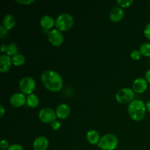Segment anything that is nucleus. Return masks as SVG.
Returning <instances> with one entry per match:
<instances>
[{
    "instance_id": "1",
    "label": "nucleus",
    "mask_w": 150,
    "mask_h": 150,
    "mask_svg": "<svg viewBox=\"0 0 150 150\" xmlns=\"http://www.w3.org/2000/svg\"><path fill=\"white\" fill-rule=\"evenodd\" d=\"M41 81L48 90L53 92L60 91L63 86L62 77L55 70H45L41 75Z\"/></svg>"
},
{
    "instance_id": "2",
    "label": "nucleus",
    "mask_w": 150,
    "mask_h": 150,
    "mask_svg": "<svg viewBox=\"0 0 150 150\" xmlns=\"http://www.w3.org/2000/svg\"><path fill=\"white\" fill-rule=\"evenodd\" d=\"M146 107L144 103L139 99H135L127 106V113L134 121H141L145 117Z\"/></svg>"
},
{
    "instance_id": "3",
    "label": "nucleus",
    "mask_w": 150,
    "mask_h": 150,
    "mask_svg": "<svg viewBox=\"0 0 150 150\" xmlns=\"http://www.w3.org/2000/svg\"><path fill=\"white\" fill-rule=\"evenodd\" d=\"M118 144V138L112 133H107L100 138L98 146L102 150H114Z\"/></svg>"
},
{
    "instance_id": "4",
    "label": "nucleus",
    "mask_w": 150,
    "mask_h": 150,
    "mask_svg": "<svg viewBox=\"0 0 150 150\" xmlns=\"http://www.w3.org/2000/svg\"><path fill=\"white\" fill-rule=\"evenodd\" d=\"M74 23L73 17L67 13H63L59 15L56 19V26L61 32H66L71 29Z\"/></svg>"
},
{
    "instance_id": "5",
    "label": "nucleus",
    "mask_w": 150,
    "mask_h": 150,
    "mask_svg": "<svg viewBox=\"0 0 150 150\" xmlns=\"http://www.w3.org/2000/svg\"><path fill=\"white\" fill-rule=\"evenodd\" d=\"M115 98L120 104L130 103L134 100L135 92L130 88H122L116 93Z\"/></svg>"
},
{
    "instance_id": "6",
    "label": "nucleus",
    "mask_w": 150,
    "mask_h": 150,
    "mask_svg": "<svg viewBox=\"0 0 150 150\" xmlns=\"http://www.w3.org/2000/svg\"><path fill=\"white\" fill-rule=\"evenodd\" d=\"M36 87V83L33 78L30 76H25L21 79L19 82V88L22 93L27 95L33 93Z\"/></svg>"
},
{
    "instance_id": "7",
    "label": "nucleus",
    "mask_w": 150,
    "mask_h": 150,
    "mask_svg": "<svg viewBox=\"0 0 150 150\" xmlns=\"http://www.w3.org/2000/svg\"><path fill=\"white\" fill-rule=\"evenodd\" d=\"M40 120L43 123H51L55 121L57 119V114L56 111H54L52 108L45 107V108H42L40 111L39 114H38Z\"/></svg>"
},
{
    "instance_id": "8",
    "label": "nucleus",
    "mask_w": 150,
    "mask_h": 150,
    "mask_svg": "<svg viewBox=\"0 0 150 150\" xmlns=\"http://www.w3.org/2000/svg\"><path fill=\"white\" fill-rule=\"evenodd\" d=\"M47 38L50 43L52 44L54 46H59L63 43V41H64V36L62 33L61 31L57 29L50 30L48 32Z\"/></svg>"
},
{
    "instance_id": "9",
    "label": "nucleus",
    "mask_w": 150,
    "mask_h": 150,
    "mask_svg": "<svg viewBox=\"0 0 150 150\" xmlns=\"http://www.w3.org/2000/svg\"><path fill=\"white\" fill-rule=\"evenodd\" d=\"M26 103V98L22 92H16L13 94L10 98V103L13 106L19 108Z\"/></svg>"
},
{
    "instance_id": "10",
    "label": "nucleus",
    "mask_w": 150,
    "mask_h": 150,
    "mask_svg": "<svg viewBox=\"0 0 150 150\" xmlns=\"http://www.w3.org/2000/svg\"><path fill=\"white\" fill-rule=\"evenodd\" d=\"M148 82L144 78H137L135 79L132 84V87H133V90L136 93H143L146 90L148 86Z\"/></svg>"
},
{
    "instance_id": "11",
    "label": "nucleus",
    "mask_w": 150,
    "mask_h": 150,
    "mask_svg": "<svg viewBox=\"0 0 150 150\" xmlns=\"http://www.w3.org/2000/svg\"><path fill=\"white\" fill-rule=\"evenodd\" d=\"M49 146V141L45 136H39L33 142L34 150H46Z\"/></svg>"
},
{
    "instance_id": "12",
    "label": "nucleus",
    "mask_w": 150,
    "mask_h": 150,
    "mask_svg": "<svg viewBox=\"0 0 150 150\" xmlns=\"http://www.w3.org/2000/svg\"><path fill=\"white\" fill-rule=\"evenodd\" d=\"M12 59L7 54H1L0 56V72L1 73L9 71L12 65Z\"/></svg>"
},
{
    "instance_id": "13",
    "label": "nucleus",
    "mask_w": 150,
    "mask_h": 150,
    "mask_svg": "<svg viewBox=\"0 0 150 150\" xmlns=\"http://www.w3.org/2000/svg\"><path fill=\"white\" fill-rule=\"evenodd\" d=\"M70 114V108L67 104L62 103L57 106L56 110V114H57V118L60 120H64Z\"/></svg>"
},
{
    "instance_id": "14",
    "label": "nucleus",
    "mask_w": 150,
    "mask_h": 150,
    "mask_svg": "<svg viewBox=\"0 0 150 150\" xmlns=\"http://www.w3.org/2000/svg\"><path fill=\"white\" fill-rule=\"evenodd\" d=\"M124 17V11L120 7H114L109 13V18L113 22L120 21Z\"/></svg>"
},
{
    "instance_id": "15",
    "label": "nucleus",
    "mask_w": 150,
    "mask_h": 150,
    "mask_svg": "<svg viewBox=\"0 0 150 150\" xmlns=\"http://www.w3.org/2000/svg\"><path fill=\"white\" fill-rule=\"evenodd\" d=\"M86 140L90 144L95 145L98 144L100 137V133L95 130H90L86 133Z\"/></svg>"
},
{
    "instance_id": "16",
    "label": "nucleus",
    "mask_w": 150,
    "mask_h": 150,
    "mask_svg": "<svg viewBox=\"0 0 150 150\" xmlns=\"http://www.w3.org/2000/svg\"><path fill=\"white\" fill-rule=\"evenodd\" d=\"M40 26L43 29H50L54 26V24L56 23V21H54L52 16L45 15V16H42L41 18L40 21Z\"/></svg>"
},
{
    "instance_id": "17",
    "label": "nucleus",
    "mask_w": 150,
    "mask_h": 150,
    "mask_svg": "<svg viewBox=\"0 0 150 150\" xmlns=\"http://www.w3.org/2000/svg\"><path fill=\"white\" fill-rule=\"evenodd\" d=\"M16 21L14 16L11 14H7L3 18L2 20V25L7 29V30H10L14 27L16 25Z\"/></svg>"
},
{
    "instance_id": "18",
    "label": "nucleus",
    "mask_w": 150,
    "mask_h": 150,
    "mask_svg": "<svg viewBox=\"0 0 150 150\" xmlns=\"http://www.w3.org/2000/svg\"><path fill=\"white\" fill-rule=\"evenodd\" d=\"M40 103V100L38 97L35 94L32 93L27 95L26 97V104L30 108H36Z\"/></svg>"
},
{
    "instance_id": "19",
    "label": "nucleus",
    "mask_w": 150,
    "mask_h": 150,
    "mask_svg": "<svg viewBox=\"0 0 150 150\" xmlns=\"http://www.w3.org/2000/svg\"><path fill=\"white\" fill-rule=\"evenodd\" d=\"M12 62L15 66H21L25 63V57L21 54H17L13 56L12 58Z\"/></svg>"
},
{
    "instance_id": "20",
    "label": "nucleus",
    "mask_w": 150,
    "mask_h": 150,
    "mask_svg": "<svg viewBox=\"0 0 150 150\" xmlns=\"http://www.w3.org/2000/svg\"><path fill=\"white\" fill-rule=\"evenodd\" d=\"M17 54H18V47L14 42H12L10 43L7 45V54L8 56H15Z\"/></svg>"
},
{
    "instance_id": "21",
    "label": "nucleus",
    "mask_w": 150,
    "mask_h": 150,
    "mask_svg": "<svg viewBox=\"0 0 150 150\" xmlns=\"http://www.w3.org/2000/svg\"><path fill=\"white\" fill-rule=\"evenodd\" d=\"M139 51L142 55L145 57H150V42H144L139 48Z\"/></svg>"
},
{
    "instance_id": "22",
    "label": "nucleus",
    "mask_w": 150,
    "mask_h": 150,
    "mask_svg": "<svg viewBox=\"0 0 150 150\" xmlns=\"http://www.w3.org/2000/svg\"><path fill=\"white\" fill-rule=\"evenodd\" d=\"M117 4L122 7H128L133 3V0H117Z\"/></svg>"
},
{
    "instance_id": "23",
    "label": "nucleus",
    "mask_w": 150,
    "mask_h": 150,
    "mask_svg": "<svg viewBox=\"0 0 150 150\" xmlns=\"http://www.w3.org/2000/svg\"><path fill=\"white\" fill-rule=\"evenodd\" d=\"M130 57L133 60H139L142 57V54L139 50H133L130 53Z\"/></svg>"
},
{
    "instance_id": "24",
    "label": "nucleus",
    "mask_w": 150,
    "mask_h": 150,
    "mask_svg": "<svg viewBox=\"0 0 150 150\" xmlns=\"http://www.w3.org/2000/svg\"><path fill=\"white\" fill-rule=\"evenodd\" d=\"M7 34H8V30L1 24V26H0V38H1V39L5 38L7 35Z\"/></svg>"
},
{
    "instance_id": "25",
    "label": "nucleus",
    "mask_w": 150,
    "mask_h": 150,
    "mask_svg": "<svg viewBox=\"0 0 150 150\" xmlns=\"http://www.w3.org/2000/svg\"><path fill=\"white\" fill-rule=\"evenodd\" d=\"M51 128H52L54 130H58L59 129H60L62 125L59 121H58V120H55V121H54L52 123H51Z\"/></svg>"
},
{
    "instance_id": "26",
    "label": "nucleus",
    "mask_w": 150,
    "mask_h": 150,
    "mask_svg": "<svg viewBox=\"0 0 150 150\" xmlns=\"http://www.w3.org/2000/svg\"><path fill=\"white\" fill-rule=\"evenodd\" d=\"M7 150H24L23 147L20 144H12L9 146V148Z\"/></svg>"
},
{
    "instance_id": "27",
    "label": "nucleus",
    "mask_w": 150,
    "mask_h": 150,
    "mask_svg": "<svg viewBox=\"0 0 150 150\" xmlns=\"http://www.w3.org/2000/svg\"><path fill=\"white\" fill-rule=\"evenodd\" d=\"M144 36L150 40V22L145 26V29L144 30Z\"/></svg>"
},
{
    "instance_id": "28",
    "label": "nucleus",
    "mask_w": 150,
    "mask_h": 150,
    "mask_svg": "<svg viewBox=\"0 0 150 150\" xmlns=\"http://www.w3.org/2000/svg\"><path fill=\"white\" fill-rule=\"evenodd\" d=\"M0 146H1V149H3V150L7 149L9 148V146H9V142H7V140H4V139L1 140Z\"/></svg>"
},
{
    "instance_id": "29",
    "label": "nucleus",
    "mask_w": 150,
    "mask_h": 150,
    "mask_svg": "<svg viewBox=\"0 0 150 150\" xmlns=\"http://www.w3.org/2000/svg\"><path fill=\"white\" fill-rule=\"evenodd\" d=\"M16 2L22 4H30L35 2V0H16Z\"/></svg>"
},
{
    "instance_id": "30",
    "label": "nucleus",
    "mask_w": 150,
    "mask_h": 150,
    "mask_svg": "<svg viewBox=\"0 0 150 150\" xmlns=\"http://www.w3.org/2000/svg\"><path fill=\"white\" fill-rule=\"evenodd\" d=\"M145 79L147 81L148 83H150V69L146 71V74H145Z\"/></svg>"
},
{
    "instance_id": "31",
    "label": "nucleus",
    "mask_w": 150,
    "mask_h": 150,
    "mask_svg": "<svg viewBox=\"0 0 150 150\" xmlns=\"http://www.w3.org/2000/svg\"><path fill=\"white\" fill-rule=\"evenodd\" d=\"M4 113H5V109L3 107V105H0V117L1 118H2L4 115Z\"/></svg>"
},
{
    "instance_id": "32",
    "label": "nucleus",
    "mask_w": 150,
    "mask_h": 150,
    "mask_svg": "<svg viewBox=\"0 0 150 150\" xmlns=\"http://www.w3.org/2000/svg\"><path fill=\"white\" fill-rule=\"evenodd\" d=\"M7 45H2L1 46V51L2 53H4L6 52L7 53Z\"/></svg>"
},
{
    "instance_id": "33",
    "label": "nucleus",
    "mask_w": 150,
    "mask_h": 150,
    "mask_svg": "<svg viewBox=\"0 0 150 150\" xmlns=\"http://www.w3.org/2000/svg\"><path fill=\"white\" fill-rule=\"evenodd\" d=\"M146 110H147V111L150 113V100H148L147 103H146Z\"/></svg>"
},
{
    "instance_id": "34",
    "label": "nucleus",
    "mask_w": 150,
    "mask_h": 150,
    "mask_svg": "<svg viewBox=\"0 0 150 150\" xmlns=\"http://www.w3.org/2000/svg\"><path fill=\"white\" fill-rule=\"evenodd\" d=\"M149 63H150V59H149Z\"/></svg>"
},
{
    "instance_id": "35",
    "label": "nucleus",
    "mask_w": 150,
    "mask_h": 150,
    "mask_svg": "<svg viewBox=\"0 0 150 150\" xmlns=\"http://www.w3.org/2000/svg\"><path fill=\"white\" fill-rule=\"evenodd\" d=\"M0 150H3V149H0Z\"/></svg>"
}]
</instances>
